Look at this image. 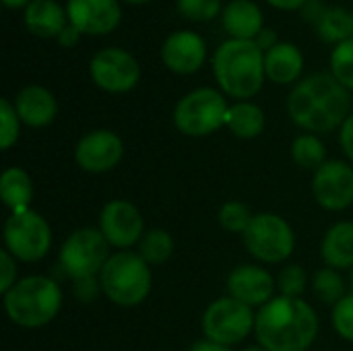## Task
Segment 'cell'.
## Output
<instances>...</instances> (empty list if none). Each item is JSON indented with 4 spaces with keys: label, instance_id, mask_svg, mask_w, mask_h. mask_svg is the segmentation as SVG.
<instances>
[{
    "label": "cell",
    "instance_id": "277c9868",
    "mask_svg": "<svg viewBox=\"0 0 353 351\" xmlns=\"http://www.w3.org/2000/svg\"><path fill=\"white\" fill-rule=\"evenodd\" d=\"M62 306V292L56 281L33 275L17 281L4 294V310L8 319L25 329H37L54 321Z\"/></svg>",
    "mask_w": 353,
    "mask_h": 351
},
{
    "label": "cell",
    "instance_id": "ee69618b",
    "mask_svg": "<svg viewBox=\"0 0 353 351\" xmlns=\"http://www.w3.org/2000/svg\"><path fill=\"white\" fill-rule=\"evenodd\" d=\"M244 351H267L265 348H248V350H244Z\"/></svg>",
    "mask_w": 353,
    "mask_h": 351
},
{
    "label": "cell",
    "instance_id": "836d02e7",
    "mask_svg": "<svg viewBox=\"0 0 353 351\" xmlns=\"http://www.w3.org/2000/svg\"><path fill=\"white\" fill-rule=\"evenodd\" d=\"M333 327L343 339L353 341V294L345 296L341 302L335 304V308H333Z\"/></svg>",
    "mask_w": 353,
    "mask_h": 351
},
{
    "label": "cell",
    "instance_id": "ab89813d",
    "mask_svg": "<svg viewBox=\"0 0 353 351\" xmlns=\"http://www.w3.org/2000/svg\"><path fill=\"white\" fill-rule=\"evenodd\" d=\"M74 292H77V296L83 298L85 302H91L93 296H95V292H97V288H95L93 279H81V281L74 283Z\"/></svg>",
    "mask_w": 353,
    "mask_h": 351
},
{
    "label": "cell",
    "instance_id": "7a4b0ae2",
    "mask_svg": "<svg viewBox=\"0 0 353 351\" xmlns=\"http://www.w3.org/2000/svg\"><path fill=\"white\" fill-rule=\"evenodd\" d=\"M256 339L267 351H306L316 339V312L300 298H273L256 314Z\"/></svg>",
    "mask_w": 353,
    "mask_h": 351
},
{
    "label": "cell",
    "instance_id": "603a6c76",
    "mask_svg": "<svg viewBox=\"0 0 353 351\" xmlns=\"http://www.w3.org/2000/svg\"><path fill=\"white\" fill-rule=\"evenodd\" d=\"M0 194L12 215L29 211L33 199V182L29 174L21 168H8L0 178Z\"/></svg>",
    "mask_w": 353,
    "mask_h": 351
},
{
    "label": "cell",
    "instance_id": "8fae6325",
    "mask_svg": "<svg viewBox=\"0 0 353 351\" xmlns=\"http://www.w3.org/2000/svg\"><path fill=\"white\" fill-rule=\"evenodd\" d=\"M93 83L110 93L130 91L141 79V66L137 58L122 48L99 50L89 64Z\"/></svg>",
    "mask_w": 353,
    "mask_h": 351
},
{
    "label": "cell",
    "instance_id": "b9f144b4",
    "mask_svg": "<svg viewBox=\"0 0 353 351\" xmlns=\"http://www.w3.org/2000/svg\"><path fill=\"white\" fill-rule=\"evenodd\" d=\"M190 351H230L225 345H219V343H213V341H199V343H194Z\"/></svg>",
    "mask_w": 353,
    "mask_h": 351
},
{
    "label": "cell",
    "instance_id": "6da1fadb",
    "mask_svg": "<svg viewBox=\"0 0 353 351\" xmlns=\"http://www.w3.org/2000/svg\"><path fill=\"white\" fill-rule=\"evenodd\" d=\"M352 97L333 72H314L302 79L290 93L292 120L308 132H329L350 118Z\"/></svg>",
    "mask_w": 353,
    "mask_h": 351
},
{
    "label": "cell",
    "instance_id": "d6986e66",
    "mask_svg": "<svg viewBox=\"0 0 353 351\" xmlns=\"http://www.w3.org/2000/svg\"><path fill=\"white\" fill-rule=\"evenodd\" d=\"M221 21L232 39H254L265 27L263 10L252 0H232L221 10Z\"/></svg>",
    "mask_w": 353,
    "mask_h": 351
},
{
    "label": "cell",
    "instance_id": "7402d4cb",
    "mask_svg": "<svg viewBox=\"0 0 353 351\" xmlns=\"http://www.w3.org/2000/svg\"><path fill=\"white\" fill-rule=\"evenodd\" d=\"M323 259L331 269L353 267V223L341 221L327 232L323 240Z\"/></svg>",
    "mask_w": 353,
    "mask_h": 351
},
{
    "label": "cell",
    "instance_id": "d6a6232c",
    "mask_svg": "<svg viewBox=\"0 0 353 351\" xmlns=\"http://www.w3.org/2000/svg\"><path fill=\"white\" fill-rule=\"evenodd\" d=\"M306 288V273L298 265H290L279 273V290L285 298H298Z\"/></svg>",
    "mask_w": 353,
    "mask_h": 351
},
{
    "label": "cell",
    "instance_id": "3957f363",
    "mask_svg": "<svg viewBox=\"0 0 353 351\" xmlns=\"http://www.w3.org/2000/svg\"><path fill=\"white\" fill-rule=\"evenodd\" d=\"M213 72L228 95L248 99L263 87L265 52L254 39H228L213 56Z\"/></svg>",
    "mask_w": 353,
    "mask_h": 351
},
{
    "label": "cell",
    "instance_id": "5b68a950",
    "mask_svg": "<svg viewBox=\"0 0 353 351\" xmlns=\"http://www.w3.org/2000/svg\"><path fill=\"white\" fill-rule=\"evenodd\" d=\"M101 292L118 306H137L151 292L149 263L134 252H116L99 273Z\"/></svg>",
    "mask_w": 353,
    "mask_h": 351
},
{
    "label": "cell",
    "instance_id": "f1b7e54d",
    "mask_svg": "<svg viewBox=\"0 0 353 351\" xmlns=\"http://www.w3.org/2000/svg\"><path fill=\"white\" fill-rule=\"evenodd\" d=\"M331 72L345 89L353 91V39L335 46L331 54Z\"/></svg>",
    "mask_w": 353,
    "mask_h": 351
},
{
    "label": "cell",
    "instance_id": "ffe728a7",
    "mask_svg": "<svg viewBox=\"0 0 353 351\" xmlns=\"http://www.w3.org/2000/svg\"><path fill=\"white\" fill-rule=\"evenodd\" d=\"M304 68V56L292 41H279L265 52V74L273 83H294Z\"/></svg>",
    "mask_w": 353,
    "mask_h": 351
},
{
    "label": "cell",
    "instance_id": "8992f818",
    "mask_svg": "<svg viewBox=\"0 0 353 351\" xmlns=\"http://www.w3.org/2000/svg\"><path fill=\"white\" fill-rule=\"evenodd\" d=\"M228 103L223 95L211 87H201L186 93L174 108V124L182 134L205 137L225 124Z\"/></svg>",
    "mask_w": 353,
    "mask_h": 351
},
{
    "label": "cell",
    "instance_id": "f6af8a7d",
    "mask_svg": "<svg viewBox=\"0 0 353 351\" xmlns=\"http://www.w3.org/2000/svg\"><path fill=\"white\" fill-rule=\"evenodd\" d=\"M128 2H147V0H128Z\"/></svg>",
    "mask_w": 353,
    "mask_h": 351
},
{
    "label": "cell",
    "instance_id": "bcb514c9",
    "mask_svg": "<svg viewBox=\"0 0 353 351\" xmlns=\"http://www.w3.org/2000/svg\"><path fill=\"white\" fill-rule=\"evenodd\" d=\"M352 290H353V273H352Z\"/></svg>",
    "mask_w": 353,
    "mask_h": 351
},
{
    "label": "cell",
    "instance_id": "4316f807",
    "mask_svg": "<svg viewBox=\"0 0 353 351\" xmlns=\"http://www.w3.org/2000/svg\"><path fill=\"white\" fill-rule=\"evenodd\" d=\"M174 252V240L163 230H151L143 236L141 242V257L149 265H161L165 263Z\"/></svg>",
    "mask_w": 353,
    "mask_h": 351
},
{
    "label": "cell",
    "instance_id": "9a60e30c",
    "mask_svg": "<svg viewBox=\"0 0 353 351\" xmlns=\"http://www.w3.org/2000/svg\"><path fill=\"white\" fill-rule=\"evenodd\" d=\"M66 14L81 33L103 35L118 27L122 10L118 0H68Z\"/></svg>",
    "mask_w": 353,
    "mask_h": 351
},
{
    "label": "cell",
    "instance_id": "ba28073f",
    "mask_svg": "<svg viewBox=\"0 0 353 351\" xmlns=\"http://www.w3.org/2000/svg\"><path fill=\"white\" fill-rule=\"evenodd\" d=\"M242 236L248 252L263 263H281L290 259L296 246L290 223L273 213L254 215Z\"/></svg>",
    "mask_w": 353,
    "mask_h": 351
},
{
    "label": "cell",
    "instance_id": "d590c367",
    "mask_svg": "<svg viewBox=\"0 0 353 351\" xmlns=\"http://www.w3.org/2000/svg\"><path fill=\"white\" fill-rule=\"evenodd\" d=\"M327 8H329V6H325V4H323V0H308V2L302 6V14H304V19H306V21H310V23L319 25V21H321V19H323V14L327 12Z\"/></svg>",
    "mask_w": 353,
    "mask_h": 351
},
{
    "label": "cell",
    "instance_id": "30bf717a",
    "mask_svg": "<svg viewBox=\"0 0 353 351\" xmlns=\"http://www.w3.org/2000/svg\"><path fill=\"white\" fill-rule=\"evenodd\" d=\"M256 317L250 306L236 298H221L213 302L203 317V331L209 341L219 345H234L248 337Z\"/></svg>",
    "mask_w": 353,
    "mask_h": 351
},
{
    "label": "cell",
    "instance_id": "ac0fdd59",
    "mask_svg": "<svg viewBox=\"0 0 353 351\" xmlns=\"http://www.w3.org/2000/svg\"><path fill=\"white\" fill-rule=\"evenodd\" d=\"M14 110H17L21 122H25L27 126H33V128H41L54 120L58 106H56L54 95L46 87L27 85L17 93Z\"/></svg>",
    "mask_w": 353,
    "mask_h": 351
},
{
    "label": "cell",
    "instance_id": "cb8c5ba5",
    "mask_svg": "<svg viewBox=\"0 0 353 351\" xmlns=\"http://www.w3.org/2000/svg\"><path fill=\"white\" fill-rule=\"evenodd\" d=\"M225 126L240 139H254L265 128V112L250 101H240L230 108Z\"/></svg>",
    "mask_w": 353,
    "mask_h": 351
},
{
    "label": "cell",
    "instance_id": "74e56055",
    "mask_svg": "<svg viewBox=\"0 0 353 351\" xmlns=\"http://www.w3.org/2000/svg\"><path fill=\"white\" fill-rule=\"evenodd\" d=\"M254 43H256L263 52H269L273 46L279 43V41H277V33H275L273 29H269V27H263L261 33L254 37Z\"/></svg>",
    "mask_w": 353,
    "mask_h": 351
},
{
    "label": "cell",
    "instance_id": "8d00e7d4",
    "mask_svg": "<svg viewBox=\"0 0 353 351\" xmlns=\"http://www.w3.org/2000/svg\"><path fill=\"white\" fill-rule=\"evenodd\" d=\"M339 141H341V147H343V153L353 161V114H350V118L343 122L341 126V134H339Z\"/></svg>",
    "mask_w": 353,
    "mask_h": 351
},
{
    "label": "cell",
    "instance_id": "1f68e13d",
    "mask_svg": "<svg viewBox=\"0 0 353 351\" xmlns=\"http://www.w3.org/2000/svg\"><path fill=\"white\" fill-rule=\"evenodd\" d=\"M180 14L190 21H211L221 10V0H176Z\"/></svg>",
    "mask_w": 353,
    "mask_h": 351
},
{
    "label": "cell",
    "instance_id": "44dd1931",
    "mask_svg": "<svg viewBox=\"0 0 353 351\" xmlns=\"http://www.w3.org/2000/svg\"><path fill=\"white\" fill-rule=\"evenodd\" d=\"M66 17V10L56 0H31L25 6V25L39 37H58L68 25Z\"/></svg>",
    "mask_w": 353,
    "mask_h": 351
},
{
    "label": "cell",
    "instance_id": "52a82bcc",
    "mask_svg": "<svg viewBox=\"0 0 353 351\" xmlns=\"http://www.w3.org/2000/svg\"><path fill=\"white\" fill-rule=\"evenodd\" d=\"M110 244L99 230L83 228L68 236L60 250V267L74 281L93 279L110 259Z\"/></svg>",
    "mask_w": 353,
    "mask_h": 351
},
{
    "label": "cell",
    "instance_id": "484cf974",
    "mask_svg": "<svg viewBox=\"0 0 353 351\" xmlns=\"http://www.w3.org/2000/svg\"><path fill=\"white\" fill-rule=\"evenodd\" d=\"M325 155H327L325 145L314 134H302L292 143V157L300 168L319 170L325 163Z\"/></svg>",
    "mask_w": 353,
    "mask_h": 351
},
{
    "label": "cell",
    "instance_id": "7bdbcfd3",
    "mask_svg": "<svg viewBox=\"0 0 353 351\" xmlns=\"http://www.w3.org/2000/svg\"><path fill=\"white\" fill-rule=\"evenodd\" d=\"M31 0H2L4 6H10V8H19V6H27Z\"/></svg>",
    "mask_w": 353,
    "mask_h": 351
},
{
    "label": "cell",
    "instance_id": "e0dca14e",
    "mask_svg": "<svg viewBox=\"0 0 353 351\" xmlns=\"http://www.w3.org/2000/svg\"><path fill=\"white\" fill-rule=\"evenodd\" d=\"M228 290H230L232 298H236L248 306H261V304L271 302L275 281L265 269L252 267V265H242L232 271V275L228 279Z\"/></svg>",
    "mask_w": 353,
    "mask_h": 351
},
{
    "label": "cell",
    "instance_id": "60d3db41",
    "mask_svg": "<svg viewBox=\"0 0 353 351\" xmlns=\"http://www.w3.org/2000/svg\"><path fill=\"white\" fill-rule=\"evenodd\" d=\"M267 2H271L273 6L283 8V10H296V8H302L308 0H267Z\"/></svg>",
    "mask_w": 353,
    "mask_h": 351
},
{
    "label": "cell",
    "instance_id": "e575fe53",
    "mask_svg": "<svg viewBox=\"0 0 353 351\" xmlns=\"http://www.w3.org/2000/svg\"><path fill=\"white\" fill-rule=\"evenodd\" d=\"M0 261H2V279H0V292L6 294L14 283H17V265H14V257L8 250L0 252Z\"/></svg>",
    "mask_w": 353,
    "mask_h": 351
},
{
    "label": "cell",
    "instance_id": "83f0119b",
    "mask_svg": "<svg viewBox=\"0 0 353 351\" xmlns=\"http://www.w3.org/2000/svg\"><path fill=\"white\" fill-rule=\"evenodd\" d=\"M314 294L325 302V304H337L345 298V285H343V279L341 275L327 267V269H321L316 275H314Z\"/></svg>",
    "mask_w": 353,
    "mask_h": 351
},
{
    "label": "cell",
    "instance_id": "9c48e42d",
    "mask_svg": "<svg viewBox=\"0 0 353 351\" xmlns=\"http://www.w3.org/2000/svg\"><path fill=\"white\" fill-rule=\"evenodd\" d=\"M4 242L6 250L25 263H35L43 259L52 246V232L48 221L35 213V211H25L8 217L4 225Z\"/></svg>",
    "mask_w": 353,
    "mask_h": 351
},
{
    "label": "cell",
    "instance_id": "d4e9b609",
    "mask_svg": "<svg viewBox=\"0 0 353 351\" xmlns=\"http://www.w3.org/2000/svg\"><path fill=\"white\" fill-rule=\"evenodd\" d=\"M319 35L329 43H341L353 39V10L343 6H329L316 25Z\"/></svg>",
    "mask_w": 353,
    "mask_h": 351
},
{
    "label": "cell",
    "instance_id": "4dcf8cb0",
    "mask_svg": "<svg viewBox=\"0 0 353 351\" xmlns=\"http://www.w3.org/2000/svg\"><path fill=\"white\" fill-rule=\"evenodd\" d=\"M19 114L8 99L0 101V147L10 149L19 139Z\"/></svg>",
    "mask_w": 353,
    "mask_h": 351
},
{
    "label": "cell",
    "instance_id": "f35d334b",
    "mask_svg": "<svg viewBox=\"0 0 353 351\" xmlns=\"http://www.w3.org/2000/svg\"><path fill=\"white\" fill-rule=\"evenodd\" d=\"M79 37H81V31L72 25V23H68L62 31H60V35H58V41H60V46H64V48H70V46H74L77 41H79Z\"/></svg>",
    "mask_w": 353,
    "mask_h": 351
},
{
    "label": "cell",
    "instance_id": "4fadbf2b",
    "mask_svg": "<svg viewBox=\"0 0 353 351\" xmlns=\"http://www.w3.org/2000/svg\"><path fill=\"white\" fill-rule=\"evenodd\" d=\"M124 145L120 137L112 130H93L85 134L74 149V159L79 168L91 174H103L118 166L122 159Z\"/></svg>",
    "mask_w": 353,
    "mask_h": 351
},
{
    "label": "cell",
    "instance_id": "7c38bea8",
    "mask_svg": "<svg viewBox=\"0 0 353 351\" xmlns=\"http://www.w3.org/2000/svg\"><path fill=\"white\" fill-rule=\"evenodd\" d=\"M312 192L321 207L343 211L353 205V168L343 161H325L312 180Z\"/></svg>",
    "mask_w": 353,
    "mask_h": 351
},
{
    "label": "cell",
    "instance_id": "5bb4252c",
    "mask_svg": "<svg viewBox=\"0 0 353 351\" xmlns=\"http://www.w3.org/2000/svg\"><path fill=\"white\" fill-rule=\"evenodd\" d=\"M143 217L128 201H110L99 217V232L110 246L128 248L143 236Z\"/></svg>",
    "mask_w": 353,
    "mask_h": 351
},
{
    "label": "cell",
    "instance_id": "f546056e",
    "mask_svg": "<svg viewBox=\"0 0 353 351\" xmlns=\"http://www.w3.org/2000/svg\"><path fill=\"white\" fill-rule=\"evenodd\" d=\"M252 213L250 209L244 205V203H238V201H230L221 207L219 211V223L228 230V232H234V234H244L252 221Z\"/></svg>",
    "mask_w": 353,
    "mask_h": 351
},
{
    "label": "cell",
    "instance_id": "2e32d148",
    "mask_svg": "<svg viewBox=\"0 0 353 351\" xmlns=\"http://www.w3.org/2000/svg\"><path fill=\"white\" fill-rule=\"evenodd\" d=\"M207 58L205 39L194 31H174L161 46V60L178 74L196 72Z\"/></svg>",
    "mask_w": 353,
    "mask_h": 351
}]
</instances>
